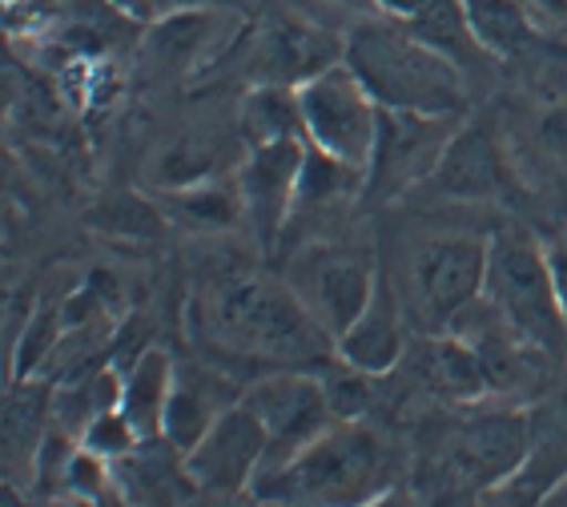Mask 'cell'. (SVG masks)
Returning <instances> with one entry per match:
<instances>
[{"mask_svg": "<svg viewBox=\"0 0 567 507\" xmlns=\"http://www.w3.org/2000/svg\"><path fill=\"white\" fill-rule=\"evenodd\" d=\"M194 322L206 346L246 363L306 371L315 363L339 359L334 339L310 319V310L298 302L286 278L282 282L262 275L214 278L197 294Z\"/></svg>", "mask_w": 567, "mask_h": 507, "instance_id": "6da1fadb", "label": "cell"}, {"mask_svg": "<svg viewBox=\"0 0 567 507\" xmlns=\"http://www.w3.org/2000/svg\"><path fill=\"white\" fill-rule=\"evenodd\" d=\"M342 41H347L342 61L359 73L382 110L458 117L467 105L463 69L419 41L406 24L391 17H359Z\"/></svg>", "mask_w": 567, "mask_h": 507, "instance_id": "7a4b0ae2", "label": "cell"}, {"mask_svg": "<svg viewBox=\"0 0 567 507\" xmlns=\"http://www.w3.org/2000/svg\"><path fill=\"white\" fill-rule=\"evenodd\" d=\"M391 459L371 427L334 423L310 447L254 479L258 507H367L386 492Z\"/></svg>", "mask_w": 567, "mask_h": 507, "instance_id": "3957f363", "label": "cell"}, {"mask_svg": "<svg viewBox=\"0 0 567 507\" xmlns=\"http://www.w3.org/2000/svg\"><path fill=\"white\" fill-rule=\"evenodd\" d=\"M483 298L535 354H547V359L567 354V314L551 278L547 246L535 242L527 230L507 226L487 238Z\"/></svg>", "mask_w": 567, "mask_h": 507, "instance_id": "277c9868", "label": "cell"}, {"mask_svg": "<svg viewBox=\"0 0 567 507\" xmlns=\"http://www.w3.org/2000/svg\"><path fill=\"white\" fill-rule=\"evenodd\" d=\"M298 105H302L306 142L367 174L379 142L382 105L359 81V73L347 61L322 69L318 77L298 85Z\"/></svg>", "mask_w": 567, "mask_h": 507, "instance_id": "5b68a950", "label": "cell"}, {"mask_svg": "<svg viewBox=\"0 0 567 507\" xmlns=\"http://www.w3.org/2000/svg\"><path fill=\"white\" fill-rule=\"evenodd\" d=\"M286 282L310 310V319L339 342L359 322L362 310L371 307L382 278L367 254L342 250V246H310L290 262Z\"/></svg>", "mask_w": 567, "mask_h": 507, "instance_id": "8992f818", "label": "cell"}, {"mask_svg": "<svg viewBox=\"0 0 567 507\" xmlns=\"http://www.w3.org/2000/svg\"><path fill=\"white\" fill-rule=\"evenodd\" d=\"M241 403L262 420L266 439H270V455H266L262 472L295 459L322 431L339 423L330 411L322 375H310V371H274V375L246 386Z\"/></svg>", "mask_w": 567, "mask_h": 507, "instance_id": "52a82bcc", "label": "cell"}, {"mask_svg": "<svg viewBox=\"0 0 567 507\" xmlns=\"http://www.w3.org/2000/svg\"><path fill=\"white\" fill-rule=\"evenodd\" d=\"M487 282V242L483 238H431L411 258V290L431 331H451V322L483 298Z\"/></svg>", "mask_w": 567, "mask_h": 507, "instance_id": "ba28073f", "label": "cell"}, {"mask_svg": "<svg viewBox=\"0 0 567 507\" xmlns=\"http://www.w3.org/2000/svg\"><path fill=\"white\" fill-rule=\"evenodd\" d=\"M455 137V117H423V113L382 110L379 142L367 166V189L362 198H403L411 189H423L431 169Z\"/></svg>", "mask_w": 567, "mask_h": 507, "instance_id": "9c48e42d", "label": "cell"}, {"mask_svg": "<svg viewBox=\"0 0 567 507\" xmlns=\"http://www.w3.org/2000/svg\"><path fill=\"white\" fill-rule=\"evenodd\" d=\"M266 455H270V439L262 420L238 399L186 452V472L206 496H238V492H250L254 479L262 475Z\"/></svg>", "mask_w": 567, "mask_h": 507, "instance_id": "30bf717a", "label": "cell"}, {"mask_svg": "<svg viewBox=\"0 0 567 507\" xmlns=\"http://www.w3.org/2000/svg\"><path fill=\"white\" fill-rule=\"evenodd\" d=\"M532 455V423L524 411H487L455 431L451 439V472L467 487L492 492L515 479Z\"/></svg>", "mask_w": 567, "mask_h": 507, "instance_id": "8fae6325", "label": "cell"}, {"mask_svg": "<svg viewBox=\"0 0 567 507\" xmlns=\"http://www.w3.org/2000/svg\"><path fill=\"white\" fill-rule=\"evenodd\" d=\"M306 162V137L295 142H274L246 149V162L238 166V189L241 206L250 218L254 234L266 250H274V242L282 238L286 221L295 218L298 201V174Z\"/></svg>", "mask_w": 567, "mask_h": 507, "instance_id": "7c38bea8", "label": "cell"}, {"mask_svg": "<svg viewBox=\"0 0 567 507\" xmlns=\"http://www.w3.org/2000/svg\"><path fill=\"white\" fill-rule=\"evenodd\" d=\"M347 53V41H334L315 24L295 17H274L258 29L250 69L258 73V85H306L322 69L339 65Z\"/></svg>", "mask_w": 567, "mask_h": 507, "instance_id": "4fadbf2b", "label": "cell"}, {"mask_svg": "<svg viewBox=\"0 0 567 507\" xmlns=\"http://www.w3.org/2000/svg\"><path fill=\"white\" fill-rule=\"evenodd\" d=\"M241 33V21L229 9H209V4H194V9H174L162 12L150 29V53L157 56V65L182 69L194 73L197 65H206L226 49V41Z\"/></svg>", "mask_w": 567, "mask_h": 507, "instance_id": "5bb4252c", "label": "cell"}, {"mask_svg": "<svg viewBox=\"0 0 567 507\" xmlns=\"http://www.w3.org/2000/svg\"><path fill=\"white\" fill-rule=\"evenodd\" d=\"M435 198L451 201H487L503 189V157L492 133L480 125H463L447 142L439 166L423 182Z\"/></svg>", "mask_w": 567, "mask_h": 507, "instance_id": "9a60e30c", "label": "cell"}, {"mask_svg": "<svg viewBox=\"0 0 567 507\" xmlns=\"http://www.w3.org/2000/svg\"><path fill=\"white\" fill-rule=\"evenodd\" d=\"M334 354L342 363L362 371V375H386L403 363L406 354V331H403V314H399V298L386 282H379L371 307L362 310L359 322L334 342Z\"/></svg>", "mask_w": 567, "mask_h": 507, "instance_id": "2e32d148", "label": "cell"}, {"mask_svg": "<svg viewBox=\"0 0 567 507\" xmlns=\"http://www.w3.org/2000/svg\"><path fill=\"white\" fill-rule=\"evenodd\" d=\"M177 366L165 351H142L130 363V371L121 375V415L133 423V431L142 435V443L162 439L165 431V407L174 395Z\"/></svg>", "mask_w": 567, "mask_h": 507, "instance_id": "e0dca14e", "label": "cell"}, {"mask_svg": "<svg viewBox=\"0 0 567 507\" xmlns=\"http://www.w3.org/2000/svg\"><path fill=\"white\" fill-rule=\"evenodd\" d=\"M241 395H226V383L206 371H189L182 375L177 371L174 395H169V407H165V431L162 439L174 443L177 452L186 455L202 435H206L214 423L226 415Z\"/></svg>", "mask_w": 567, "mask_h": 507, "instance_id": "ac0fdd59", "label": "cell"}, {"mask_svg": "<svg viewBox=\"0 0 567 507\" xmlns=\"http://www.w3.org/2000/svg\"><path fill=\"white\" fill-rule=\"evenodd\" d=\"M423 379L439 399H451V403H475L487 391H495V379L483 363V354L451 331L426 342Z\"/></svg>", "mask_w": 567, "mask_h": 507, "instance_id": "d6986e66", "label": "cell"}, {"mask_svg": "<svg viewBox=\"0 0 567 507\" xmlns=\"http://www.w3.org/2000/svg\"><path fill=\"white\" fill-rule=\"evenodd\" d=\"M406 29H411L419 41L431 44V49H439L447 61H455L463 73L492 56L483 49L480 37H475V24H471L463 0H431L415 21H406Z\"/></svg>", "mask_w": 567, "mask_h": 507, "instance_id": "ffe728a7", "label": "cell"}, {"mask_svg": "<svg viewBox=\"0 0 567 507\" xmlns=\"http://www.w3.org/2000/svg\"><path fill=\"white\" fill-rule=\"evenodd\" d=\"M306 137L302 130V105H298V89L290 85H258L241 105V142L246 149L274 142H295Z\"/></svg>", "mask_w": 567, "mask_h": 507, "instance_id": "44dd1931", "label": "cell"}, {"mask_svg": "<svg viewBox=\"0 0 567 507\" xmlns=\"http://www.w3.org/2000/svg\"><path fill=\"white\" fill-rule=\"evenodd\" d=\"M162 210L169 218H182L189 226H209V230H221V226H234L238 218H246V206H241V189L238 177L234 182H197L186 189H162Z\"/></svg>", "mask_w": 567, "mask_h": 507, "instance_id": "7402d4cb", "label": "cell"}, {"mask_svg": "<svg viewBox=\"0 0 567 507\" xmlns=\"http://www.w3.org/2000/svg\"><path fill=\"white\" fill-rule=\"evenodd\" d=\"M467 17L475 24V37L492 56H515L539 37L535 21L519 0H463Z\"/></svg>", "mask_w": 567, "mask_h": 507, "instance_id": "603a6c76", "label": "cell"}, {"mask_svg": "<svg viewBox=\"0 0 567 507\" xmlns=\"http://www.w3.org/2000/svg\"><path fill=\"white\" fill-rule=\"evenodd\" d=\"M65 307H37L24 319V331L17 339V351H12V383L37 379V371L53 359L61 339H65Z\"/></svg>", "mask_w": 567, "mask_h": 507, "instance_id": "cb8c5ba5", "label": "cell"}, {"mask_svg": "<svg viewBox=\"0 0 567 507\" xmlns=\"http://www.w3.org/2000/svg\"><path fill=\"white\" fill-rule=\"evenodd\" d=\"M93 226H101L105 234H125V238H157L162 234V210L157 201H145L137 194H113L97 206Z\"/></svg>", "mask_w": 567, "mask_h": 507, "instance_id": "d4e9b609", "label": "cell"}, {"mask_svg": "<svg viewBox=\"0 0 567 507\" xmlns=\"http://www.w3.org/2000/svg\"><path fill=\"white\" fill-rule=\"evenodd\" d=\"M209 177H218V145L214 142L186 137L162 157V189H186L209 182Z\"/></svg>", "mask_w": 567, "mask_h": 507, "instance_id": "484cf974", "label": "cell"}, {"mask_svg": "<svg viewBox=\"0 0 567 507\" xmlns=\"http://www.w3.org/2000/svg\"><path fill=\"white\" fill-rule=\"evenodd\" d=\"M371 379L354 366H347L342 359H334V371H322V386H327L330 411L339 423H359L371 407Z\"/></svg>", "mask_w": 567, "mask_h": 507, "instance_id": "4316f807", "label": "cell"}, {"mask_svg": "<svg viewBox=\"0 0 567 507\" xmlns=\"http://www.w3.org/2000/svg\"><path fill=\"white\" fill-rule=\"evenodd\" d=\"M81 447H89V452L101 455V459H110V464H117V459H125V455H133L142 447V435H137L133 423L121 415V407H113L81 431Z\"/></svg>", "mask_w": 567, "mask_h": 507, "instance_id": "83f0119b", "label": "cell"}, {"mask_svg": "<svg viewBox=\"0 0 567 507\" xmlns=\"http://www.w3.org/2000/svg\"><path fill=\"white\" fill-rule=\"evenodd\" d=\"M527 9V17L535 21L539 33H556V29H567V0H519Z\"/></svg>", "mask_w": 567, "mask_h": 507, "instance_id": "f1b7e54d", "label": "cell"}, {"mask_svg": "<svg viewBox=\"0 0 567 507\" xmlns=\"http://www.w3.org/2000/svg\"><path fill=\"white\" fill-rule=\"evenodd\" d=\"M539 142H544L551 154L567 157V105H559V110L547 113L544 125H539Z\"/></svg>", "mask_w": 567, "mask_h": 507, "instance_id": "f546056e", "label": "cell"}, {"mask_svg": "<svg viewBox=\"0 0 567 507\" xmlns=\"http://www.w3.org/2000/svg\"><path fill=\"white\" fill-rule=\"evenodd\" d=\"M547 262H551V278H556L559 302H564V314H567V230L559 234L556 242H547Z\"/></svg>", "mask_w": 567, "mask_h": 507, "instance_id": "4dcf8cb0", "label": "cell"}, {"mask_svg": "<svg viewBox=\"0 0 567 507\" xmlns=\"http://www.w3.org/2000/svg\"><path fill=\"white\" fill-rule=\"evenodd\" d=\"M426 4H431V0H374V12H382V17H391V21L406 24V21H415Z\"/></svg>", "mask_w": 567, "mask_h": 507, "instance_id": "1f68e13d", "label": "cell"}, {"mask_svg": "<svg viewBox=\"0 0 567 507\" xmlns=\"http://www.w3.org/2000/svg\"><path fill=\"white\" fill-rule=\"evenodd\" d=\"M110 4L117 12H125V17H133V21H150V17L162 12V0H110Z\"/></svg>", "mask_w": 567, "mask_h": 507, "instance_id": "d6a6232c", "label": "cell"}, {"mask_svg": "<svg viewBox=\"0 0 567 507\" xmlns=\"http://www.w3.org/2000/svg\"><path fill=\"white\" fill-rule=\"evenodd\" d=\"M367 507H419V499L411 496V492H403V487H386V492L374 496Z\"/></svg>", "mask_w": 567, "mask_h": 507, "instance_id": "836d02e7", "label": "cell"}, {"mask_svg": "<svg viewBox=\"0 0 567 507\" xmlns=\"http://www.w3.org/2000/svg\"><path fill=\"white\" fill-rule=\"evenodd\" d=\"M334 9H347V12H359V17H371L374 12V0H327Z\"/></svg>", "mask_w": 567, "mask_h": 507, "instance_id": "e575fe53", "label": "cell"}, {"mask_svg": "<svg viewBox=\"0 0 567 507\" xmlns=\"http://www.w3.org/2000/svg\"><path fill=\"white\" fill-rule=\"evenodd\" d=\"M93 507H133V504H130V499H125V496H121L117 487H110V492H105V496H101Z\"/></svg>", "mask_w": 567, "mask_h": 507, "instance_id": "d590c367", "label": "cell"}, {"mask_svg": "<svg viewBox=\"0 0 567 507\" xmlns=\"http://www.w3.org/2000/svg\"><path fill=\"white\" fill-rule=\"evenodd\" d=\"M194 4H206V0H162V12H174V9H194ZM157 12V17H162Z\"/></svg>", "mask_w": 567, "mask_h": 507, "instance_id": "8d00e7d4", "label": "cell"}, {"mask_svg": "<svg viewBox=\"0 0 567 507\" xmlns=\"http://www.w3.org/2000/svg\"><path fill=\"white\" fill-rule=\"evenodd\" d=\"M4 507H33V504H29V499H21L17 484H9V492H4Z\"/></svg>", "mask_w": 567, "mask_h": 507, "instance_id": "74e56055", "label": "cell"}, {"mask_svg": "<svg viewBox=\"0 0 567 507\" xmlns=\"http://www.w3.org/2000/svg\"><path fill=\"white\" fill-rule=\"evenodd\" d=\"M49 507H93V504L81 496H61V499H49Z\"/></svg>", "mask_w": 567, "mask_h": 507, "instance_id": "f35d334b", "label": "cell"}]
</instances>
